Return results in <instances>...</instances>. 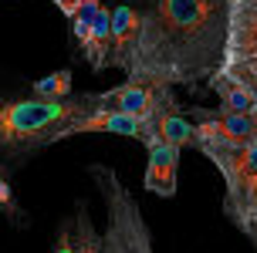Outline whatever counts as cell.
<instances>
[{"mask_svg": "<svg viewBox=\"0 0 257 253\" xmlns=\"http://www.w3.org/2000/svg\"><path fill=\"white\" fill-rule=\"evenodd\" d=\"M75 253H102V233L91 223L88 202H78L75 213Z\"/></svg>", "mask_w": 257, "mask_h": 253, "instance_id": "cell-13", "label": "cell"}, {"mask_svg": "<svg viewBox=\"0 0 257 253\" xmlns=\"http://www.w3.org/2000/svg\"><path fill=\"white\" fill-rule=\"evenodd\" d=\"M149 165H146V189L156 196H176V172H180V149H173L156 135L149 145Z\"/></svg>", "mask_w": 257, "mask_h": 253, "instance_id": "cell-11", "label": "cell"}, {"mask_svg": "<svg viewBox=\"0 0 257 253\" xmlns=\"http://www.w3.org/2000/svg\"><path fill=\"white\" fill-rule=\"evenodd\" d=\"M196 149L220 169L223 186H227L223 213L247 236L257 219V142H250V145H227V142L200 139Z\"/></svg>", "mask_w": 257, "mask_h": 253, "instance_id": "cell-3", "label": "cell"}, {"mask_svg": "<svg viewBox=\"0 0 257 253\" xmlns=\"http://www.w3.org/2000/svg\"><path fill=\"white\" fill-rule=\"evenodd\" d=\"M51 253H75V233H71V223H61V233H58Z\"/></svg>", "mask_w": 257, "mask_h": 253, "instance_id": "cell-16", "label": "cell"}, {"mask_svg": "<svg viewBox=\"0 0 257 253\" xmlns=\"http://www.w3.org/2000/svg\"><path fill=\"white\" fill-rule=\"evenodd\" d=\"M223 75L257 95V0H233Z\"/></svg>", "mask_w": 257, "mask_h": 253, "instance_id": "cell-5", "label": "cell"}, {"mask_svg": "<svg viewBox=\"0 0 257 253\" xmlns=\"http://www.w3.org/2000/svg\"><path fill=\"white\" fill-rule=\"evenodd\" d=\"M233 0H149L132 75L196 85L223 71Z\"/></svg>", "mask_w": 257, "mask_h": 253, "instance_id": "cell-1", "label": "cell"}, {"mask_svg": "<svg viewBox=\"0 0 257 253\" xmlns=\"http://www.w3.org/2000/svg\"><path fill=\"white\" fill-rule=\"evenodd\" d=\"M95 108V95H75L64 101H0V155L11 165H21L38 149L61 142L64 132Z\"/></svg>", "mask_w": 257, "mask_h": 253, "instance_id": "cell-2", "label": "cell"}, {"mask_svg": "<svg viewBox=\"0 0 257 253\" xmlns=\"http://www.w3.org/2000/svg\"><path fill=\"white\" fill-rule=\"evenodd\" d=\"M31 91H34L38 98H44V101H64V98H71V71L61 68V71H54V75L41 78V81L31 85Z\"/></svg>", "mask_w": 257, "mask_h": 253, "instance_id": "cell-14", "label": "cell"}, {"mask_svg": "<svg viewBox=\"0 0 257 253\" xmlns=\"http://www.w3.org/2000/svg\"><path fill=\"white\" fill-rule=\"evenodd\" d=\"M206 85L217 91L220 112H230V115H254L257 112V95H254V91H247L244 85H237L233 78H227L223 71L213 75Z\"/></svg>", "mask_w": 257, "mask_h": 253, "instance_id": "cell-12", "label": "cell"}, {"mask_svg": "<svg viewBox=\"0 0 257 253\" xmlns=\"http://www.w3.org/2000/svg\"><path fill=\"white\" fill-rule=\"evenodd\" d=\"M88 132H112V135H132V139H139L142 145H149L156 139V128L153 122H139V118H128V115H118V112H102V108H95L91 115H85L81 122L64 132V139H71V135H88Z\"/></svg>", "mask_w": 257, "mask_h": 253, "instance_id": "cell-9", "label": "cell"}, {"mask_svg": "<svg viewBox=\"0 0 257 253\" xmlns=\"http://www.w3.org/2000/svg\"><path fill=\"white\" fill-rule=\"evenodd\" d=\"M0 213L11 216L14 223L21 219V213H17V202H14V192H11V182H7V169H0Z\"/></svg>", "mask_w": 257, "mask_h": 253, "instance_id": "cell-15", "label": "cell"}, {"mask_svg": "<svg viewBox=\"0 0 257 253\" xmlns=\"http://www.w3.org/2000/svg\"><path fill=\"white\" fill-rule=\"evenodd\" d=\"M139 44H142V7H132V4L112 7V58H108V68H118L132 78L136 61H139Z\"/></svg>", "mask_w": 257, "mask_h": 253, "instance_id": "cell-7", "label": "cell"}, {"mask_svg": "<svg viewBox=\"0 0 257 253\" xmlns=\"http://www.w3.org/2000/svg\"><path fill=\"white\" fill-rule=\"evenodd\" d=\"M190 122L196 125L200 139H213V142H227V145H250L257 142L254 132V115H230L220 108H186Z\"/></svg>", "mask_w": 257, "mask_h": 253, "instance_id": "cell-8", "label": "cell"}, {"mask_svg": "<svg viewBox=\"0 0 257 253\" xmlns=\"http://www.w3.org/2000/svg\"><path fill=\"white\" fill-rule=\"evenodd\" d=\"M247 240H250V243L257 246V219H254V226H250V233H247Z\"/></svg>", "mask_w": 257, "mask_h": 253, "instance_id": "cell-18", "label": "cell"}, {"mask_svg": "<svg viewBox=\"0 0 257 253\" xmlns=\"http://www.w3.org/2000/svg\"><path fill=\"white\" fill-rule=\"evenodd\" d=\"M88 172L95 176L98 196L105 202V229H102V253H153V236L139 213V202L122 186L112 165L91 162Z\"/></svg>", "mask_w": 257, "mask_h": 253, "instance_id": "cell-4", "label": "cell"}, {"mask_svg": "<svg viewBox=\"0 0 257 253\" xmlns=\"http://www.w3.org/2000/svg\"><path fill=\"white\" fill-rule=\"evenodd\" d=\"M54 4H58V11H61L64 17H75V14L81 11V4H85V0H54Z\"/></svg>", "mask_w": 257, "mask_h": 253, "instance_id": "cell-17", "label": "cell"}, {"mask_svg": "<svg viewBox=\"0 0 257 253\" xmlns=\"http://www.w3.org/2000/svg\"><path fill=\"white\" fill-rule=\"evenodd\" d=\"M166 91H173V85L159 81V78L132 75L122 85L95 95V105L102 112H118V115H128V118H139V122H153L163 98H166Z\"/></svg>", "mask_w": 257, "mask_h": 253, "instance_id": "cell-6", "label": "cell"}, {"mask_svg": "<svg viewBox=\"0 0 257 253\" xmlns=\"http://www.w3.org/2000/svg\"><path fill=\"white\" fill-rule=\"evenodd\" d=\"M153 128L166 145H173V149H180V152L196 149V142H200L196 125L190 122V115L180 108V101L173 98V91H166V98H163V105H159V112L153 118Z\"/></svg>", "mask_w": 257, "mask_h": 253, "instance_id": "cell-10", "label": "cell"}]
</instances>
